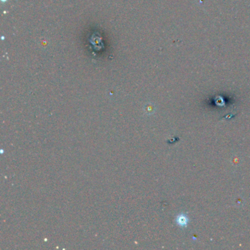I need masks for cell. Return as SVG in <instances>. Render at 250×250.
Returning <instances> with one entry per match:
<instances>
[{"label": "cell", "instance_id": "cell-1", "mask_svg": "<svg viewBox=\"0 0 250 250\" xmlns=\"http://www.w3.org/2000/svg\"><path fill=\"white\" fill-rule=\"evenodd\" d=\"M176 222H177L178 225L180 226V227H186L188 223V219L186 216L181 214V215H178L176 219Z\"/></svg>", "mask_w": 250, "mask_h": 250}, {"label": "cell", "instance_id": "cell-3", "mask_svg": "<svg viewBox=\"0 0 250 250\" xmlns=\"http://www.w3.org/2000/svg\"><path fill=\"white\" fill-rule=\"evenodd\" d=\"M2 40H5V37H2Z\"/></svg>", "mask_w": 250, "mask_h": 250}, {"label": "cell", "instance_id": "cell-2", "mask_svg": "<svg viewBox=\"0 0 250 250\" xmlns=\"http://www.w3.org/2000/svg\"><path fill=\"white\" fill-rule=\"evenodd\" d=\"M2 2H7V0H1Z\"/></svg>", "mask_w": 250, "mask_h": 250}]
</instances>
